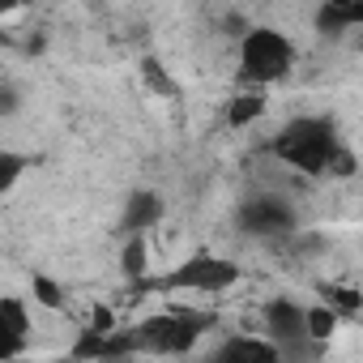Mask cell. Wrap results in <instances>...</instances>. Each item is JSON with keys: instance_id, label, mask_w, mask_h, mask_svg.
Returning a JSON list of instances; mask_svg holds the SVG:
<instances>
[{"instance_id": "1", "label": "cell", "mask_w": 363, "mask_h": 363, "mask_svg": "<svg viewBox=\"0 0 363 363\" xmlns=\"http://www.w3.org/2000/svg\"><path fill=\"white\" fill-rule=\"evenodd\" d=\"M337 145L342 141H337L333 120H325V116H295V120H286L278 128V137L269 141V154L282 167L299 171V175H325V167H329Z\"/></svg>"}, {"instance_id": "2", "label": "cell", "mask_w": 363, "mask_h": 363, "mask_svg": "<svg viewBox=\"0 0 363 363\" xmlns=\"http://www.w3.org/2000/svg\"><path fill=\"white\" fill-rule=\"evenodd\" d=\"M214 329V312H158L128 329L133 350L145 354H189Z\"/></svg>"}, {"instance_id": "3", "label": "cell", "mask_w": 363, "mask_h": 363, "mask_svg": "<svg viewBox=\"0 0 363 363\" xmlns=\"http://www.w3.org/2000/svg\"><path fill=\"white\" fill-rule=\"evenodd\" d=\"M295 69V43L278 26H248L240 35V77L257 90L282 82Z\"/></svg>"}, {"instance_id": "4", "label": "cell", "mask_w": 363, "mask_h": 363, "mask_svg": "<svg viewBox=\"0 0 363 363\" xmlns=\"http://www.w3.org/2000/svg\"><path fill=\"white\" fill-rule=\"evenodd\" d=\"M240 282V265L227 261V257H214V252H197L189 261H179L171 274L162 278H145L137 282V291H206V295H218L227 286Z\"/></svg>"}, {"instance_id": "5", "label": "cell", "mask_w": 363, "mask_h": 363, "mask_svg": "<svg viewBox=\"0 0 363 363\" xmlns=\"http://www.w3.org/2000/svg\"><path fill=\"white\" fill-rule=\"evenodd\" d=\"M235 227H240L244 235H257V240H282V235H291V231L299 227V214H295L291 201L261 193V197H248V201L240 206Z\"/></svg>"}, {"instance_id": "6", "label": "cell", "mask_w": 363, "mask_h": 363, "mask_svg": "<svg viewBox=\"0 0 363 363\" xmlns=\"http://www.w3.org/2000/svg\"><path fill=\"white\" fill-rule=\"evenodd\" d=\"M265 337L282 350V359L299 346H312L303 337V308L295 299H269L265 303Z\"/></svg>"}, {"instance_id": "7", "label": "cell", "mask_w": 363, "mask_h": 363, "mask_svg": "<svg viewBox=\"0 0 363 363\" xmlns=\"http://www.w3.org/2000/svg\"><path fill=\"white\" fill-rule=\"evenodd\" d=\"M210 359H214V363H282V350H278L269 337H257V333H231Z\"/></svg>"}, {"instance_id": "8", "label": "cell", "mask_w": 363, "mask_h": 363, "mask_svg": "<svg viewBox=\"0 0 363 363\" xmlns=\"http://www.w3.org/2000/svg\"><path fill=\"white\" fill-rule=\"evenodd\" d=\"M158 223H162V197H158L154 189H137V193L124 201V218H120L124 235H145V231L158 227Z\"/></svg>"}, {"instance_id": "9", "label": "cell", "mask_w": 363, "mask_h": 363, "mask_svg": "<svg viewBox=\"0 0 363 363\" xmlns=\"http://www.w3.org/2000/svg\"><path fill=\"white\" fill-rule=\"evenodd\" d=\"M120 274L137 286L150 278V240L145 235H124V248H120Z\"/></svg>"}, {"instance_id": "10", "label": "cell", "mask_w": 363, "mask_h": 363, "mask_svg": "<svg viewBox=\"0 0 363 363\" xmlns=\"http://www.w3.org/2000/svg\"><path fill=\"white\" fill-rule=\"evenodd\" d=\"M320 303L337 316V320H354L359 308H363V295L346 282H320Z\"/></svg>"}, {"instance_id": "11", "label": "cell", "mask_w": 363, "mask_h": 363, "mask_svg": "<svg viewBox=\"0 0 363 363\" xmlns=\"http://www.w3.org/2000/svg\"><path fill=\"white\" fill-rule=\"evenodd\" d=\"M359 22H363V5H337V0H329V5L316 9V30L320 35H342Z\"/></svg>"}, {"instance_id": "12", "label": "cell", "mask_w": 363, "mask_h": 363, "mask_svg": "<svg viewBox=\"0 0 363 363\" xmlns=\"http://www.w3.org/2000/svg\"><path fill=\"white\" fill-rule=\"evenodd\" d=\"M337 325H342V320H337V316H333L325 303H312V308H303V337H308L312 346H320V350H325V346L333 342Z\"/></svg>"}, {"instance_id": "13", "label": "cell", "mask_w": 363, "mask_h": 363, "mask_svg": "<svg viewBox=\"0 0 363 363\" xmlns=\"http://www.w3.org/2000/svg\"><path fill=\"white\" fill-rule=\"evenodd\" d=\"M261 116H265V90H248L227 103V128H248Z\"/></svg>"}, {"instance_id": "14", "label": "cell", "mask_w": 363, "mask_h": 363, "mask_svg": "<svg viewBox=\"0 0 363 363\" xmlns=\"http://www.w3.org/2000/svg\"><path fill=\"white\" fill-rule=\"evenodd\" d=\"M0 325H5L13 337H22V342H30V308L22 303V299H13V295H5L0 299Z\"/></svg>"}, {"instance_id": "15", "label": "cell", "mask_w": 363, "mask_h": 363, "mask_svg": "<svg viewBox=\"0 0 363 363\" xmlns=\"http://www.w3.org/2000/svg\"><path fill=\"white\" fill-rule=\"evenodd\" d=\"M141 77H145V86H150L158 99H175V94H179V86L171 82V73H167V65H162L158 56H145V60H141Z\"/></svg>"}, {"instance_id": "16", "label": "cell", "mask_w": 363, "mask_h": 363, "mask_svg": "<svg viewBox=\"0 0 363 363\" xmlns=\"http://www.w3.org/2000/svg\"><path fill=\"white\" fill-rule=\"evenodd\" d=\"M35 158L30 154H13V150H0V197H5L18 179L26 175V167H30Z\"/></svg>"}, {"instance_id": "17", "label": "cell", "mask_w": 363, "mask_h": 363, "mask_svg": "<svg viewBox=\"0 0 363 363\" xmlns=\"http://www.w3.org/2000/svg\"><path fill=\"white\" fill-rule=\"evenodd\" d=\"M30 291H35V299H39L43 308H65V286H60L56 278L35 274V278H30Z\"/></svg>"}, {"instance_id": "18", "label": "cell", "mask_w": 363, "mask_h": 363, "mask_svg": "<svg viewBox=\"0 0 363 363\" xmlns=\"http://www.w3.org/2000/svg\"><path fill=\"white\" fill-rule=\"evenodd\" d=\"M354 171H359V158H354V150L337 145V150H333V158H329V167H325V175H337V179H346V175H354Z\"/></svg>"}, {"instance_id": "19", "label": "cell", "mask_w": 363, "mask_h": 363, "mask_svg": "<svg viewBox=\"0 0 363 363\" xmlns=\"http://www.w3.org/2000/svg\"><path fill=\"white\" fill-rule=\"evenodd\" d=\"M22 350H26V342H22V337H13L5 325H0V363H13Z\"/></svg>"}, {"instance_id": "20", "label": "cell", "mask_w": 363, "mask_h": 363, "mask_svg": "<svg viewBox=\"0 0 363 363\" xmlns=\"http://www.w3.org/2000/svg\"><path fill=\"white\" fill-rule=\"evenodd\" d=\"M90 333H116V312L111 308H94V316H90Z\"/></svg>"}]
</instances>
